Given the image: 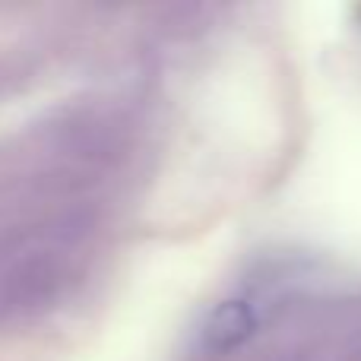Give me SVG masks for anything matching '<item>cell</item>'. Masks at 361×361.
<instances>
[{
  "instance_id": "cell-1",
  "label": "cell",
  "mask_w": 361,
  "mask_h": 361,
  "mask_svg": "<svg viewBox=\"0 0 361 361\" xmlns=\"http://www.w3.org/2000/svg\"><path fill=\"white\" fill-rule=\"evenodd\" d=\"M254 330H257L254 305H250V301H244V298H235V301L219 305L216 311L209 314L203 336H206V345H209V349L225 352V349L241 345Z\"/></svg>"
}]
</instances>
